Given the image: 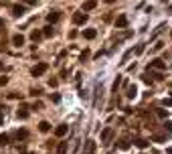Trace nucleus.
<instances>
[{
    "mask_svg": "<svg viewBox=\"0 0 172 154\" xmlns=\"http://www.w3.org/2000/svg\"><path fill=\"white\" fill-rule=\"evenodd\" d=\"M47 69H49V63H39V65H34V67H33L30 73H33V77H39V75H43Z\"/></svg>",
    "mask_w": 172,
    "mask_h": 154,
    "instance_id": "obj_1",
    "label": "nucleus"
},
{
    "mask_svg": "<svg viewBox=\"0 0 172 154\" xmlns=\"http://www.w3.org/2000/svg\"><path fill=\"white\" fill-rule=\"evenodd\" d=\"M148 69H158V71H162V69H166V63H164L162 59H154V61H150Z\"/></svg>",
    "mask_w": 172,
    "mask_h": 154,
    "instance_id": "obj_2",
    "label": "nucleus"
},
{
    "mask_svg": "<svg viewBox=\"0 0 172 154\" xmlns=\"http://www.w3.org/2000/svg\"><path fill=\"white\" fill-rule=\"evenodd\" d=\"M111 138H113V130H111V128H105V130H101V142H103V144H108Z\"/></svg>",
    "mask_w": 172,
    "mask_h": 154,
    "instance_id": "obj_3",
    "label": "nucleus"
},
{
    "mask_svg": "<svg viewBox=\"0 0 172 154\" xmlns=\"http://www.w3.org/2000/svg\"><path fill=\"white\" fill-rule=\"evenodd\" d=\"M67 132H69V126H67V124H61V126H57V128H55V136H57V138H63Z\"/></svg>",
    "mask_w": 172,
    "mask_h": 154,
    "instance_id": "obj_4",
    "label": "nucleus"
},
{
    "mask_svg": "<svg viewBox=\"0 0 172 154\" xmlns=\"http://www.w3.org/2000/svg\"><path fill=\"white\" fill-rule=\"evenodd\" d=\"M25 12H26V6H22V4H14L12 6V16H16V18L22 16Z\"/></svg>",
    "mask_w": 172,
    "mask_h": 154,
    "instance_id": "obj_5",
    "label": "nucleus"
},
{
    "mask_svg": "<svg viewBox=\"0 0 172 154\" xmlns=\"http://www.w3.org/2000/svg\"><path fill=\"white\" fill-rule=\"evenodd\" d=\"M85 20H87V14H85V12H75L73 14V22L75 24H85Z\"/></svg>",
    "mask_w": 172,
    "mask_h": 154,
    "instance_id": "obj_6",
    "label": "nucleus"
},
{
    "mask_svg": "<svg viewBox=\"0 0 172 154\" xmlns=\"http://www.w3.org/2000/svg\"><path fill=\"white\" fill-rule=\"evenodd\" d=\"M115 26H118V29H126V26H128V16L119 14L118 18H115Z\"/></svg>",
    "mask_w": 172,
    "mask_h": 154,
    "instance_id": "obj_7",
    "label": "nucleus"
},
{
    "mask_svg": "<svg viewBox=\"0 0 172 154\" xmlns=\"http://www.w3.org/2000/svg\"><path fill=\"white\" fill-rule=\"evenodd\" d=\"M12 45H14V47H22V45H25V37H22V34H14V37H12Z\"/></svg>",
    "mask_w": 172,
    "mask_h": 154,
    "instance_id": "obj_8",
    "label": "nucleus"
},
{
    "mask_svg": "<svg viewBox=\"0 0 172 154\" xmlns=\"http://www.w3.org/2000/svg\"><path fill=\"white\" fill-rule=\"evenodd\" d=\"M59 12H57V10H51L49 14H47V20H49V22H57V20H59Z\"/></svg>",
    "mask_w": 172,
    "mask_h": 154,
    "instance_id": "obj_9",
    "label": "nucleus"
},
{
    "mask_svg": "<svg viewBox=\"0 0 172 154\" xmlns=\"http://www.w3.org/2000/svg\"><path fill=\"white\" fill-rule=\"evenodd\" d=\"M83 37H85V38H89V41H93V38L97 37V30H95V29H87V30L83 33Z\"/></svg>",
    "mask_w": 172,
    "mask_h": 154,
    "instance_id": "obj_10",
    "label": "nucleus"
},
{
    "mask_svg": "<svg viewBox=\"0 0 172 154\" xmlns=\"http://www.w3.org/2000/svg\"><path fill=\"white\" fill-rule=\"evenodd\" d=\"M29 107H20L18 111H16V116H18V120H26V118H29Z\"/></svg>",
    "mask_w": 172,
    "mask_h": 154,
    "instance_id": "obj_11",
    "label": "nucleus"
},
{
    "mask_svg": "<svg viewBox=\"0 0 172 154\" xmlns=\"http://www.w3.org/2000/svg\"><path fill=\"white\" fill-rule=\"evenodd\" d=\"M95 6H97V2H95V0H85V4H83V10H93Z\"/></svg>",
    "mask_w": 172,
    "mask_h": 154,
    "instance_id": "obj_12",
    "label": "nucleus"
},
{
    "mask_svg": "<svg viewBox=\"0 0 172 154\" xmlns=\"http://www.w3.org/2000/svg\"><path fill=\"white\" fill-rule=\"evenodd\" d=\"M85 146H87V154H95V142L93 140H87Z\"/></svg>",
    "mask_w": 172,
    "mask_h": 154,
    "instance_id": "obj_13",
    "label": "nucleus"
},
{
    "mask_svg": "<svg viewBox=\"0 0 172 154\" xmlns=\"http://www.w3.org/2000/svg\"><path fill=\"white\" fill-rule=\"evenodd\" d=\"M138 95V87L136 85H130L128 87V97H136Z\"/></svg>",
    "mask_w": 172,
    "mask_h": 154,
    "instance_id": "obj_14",
    "label": "nucleus"
},
{
    "mask_svg": "<svg viewBox=\"0 0 172 154\" xmlns=\"http://www.w3.org/2000/svg\"><path fill=\"white\" fill-rule=\"evenodd\" d=\"M134 144H136L138 148H146V146H148V140H144V138H138L136 142H134Z\"/></svg>",
    "mask_w": 172,
    "mask_h": 154,
    "instance_id": "obj_15",
    "label": "nucleus"
},
{
    "mask_svg": "<svg viewBox=\"0 0 172 154\" xmlns=\"http://www.w3.org/2000/svg\"><path fill=\"white\" fill-rule=\"evenodd\" d=\"M41 37H45V34H43V33H41V30H33V33H30V38H33L34 43H37V41H39V38H41Z\"/></svg>",
    "mask_w": 172,
    "mask_h": 154,
    "instance_id": "obj_16",
    "label": "nucleus"
},
{
    "mask_svg": "<svg viewBox=\"0 0 172 154\" xmlns=\"http://www.w3.org/2000/svg\"><path fill=\"white\" fill-rule=\"evenodd\" d=\"M39 130H41V132H49V130H51V124H49V122H41V124H39Z\"/></svg>",
    "mask_w": 172,
    "mask_h": 154,
    "instance_id": "obj_17",
    "label": "nucleus"
},
{
    "mask_svg": "<svg viewBox=\"0 0 172 154\" xmlns=\"http://www.w3.org/2000/svg\"><path fill=\"white\" fill-rule=\"evenodd\" d=\"M26 136H29V132H26V130H18V132H16V138H18V140H25Z\"/></svg>",
    "mask_w": 172,
    "mask_h": 154,
    "instance_id": "obj_18",
    "label": "nucleus"
},
{
    "mask_svg": "<svg viewBox=\"0 0 172 154\" xmlns=\"http://www.w3.org/2000/svg\"><path fill=\"white\" fill-rule=\"evenodd\" d=\"M57 152H59V154H65V152H67V142H61L59 148H57Z\"/></svg>",
    "mask_w": 172,
    "mask_h": 154,
    "instance_id": "obj_19",
    "label": "nucleus"
},
{
    "mask_svg": "<svg viewBox=\"0 0 172 154\" xmlns=\"http://www.w3.org/2000/svg\"><path fill=\"white\" fill-rule=\"evenodd\" d=\"M43 34H45V37H53V26H51V24H49V26H45Z\"/></svg>",
    "mask_w": 172,
    "mask_h": 154,
    "instance_id": "obj_20",
    "label": "nucleus"
},
{
    "mask_svg": "<svg viewBox=\"0 0 172 154\" xmlns=\"http://www.w3.org/2000/svg\"><path fill=\"white\" fill-rule=\"evenodd\" d=\"M8 136H6V134H0V146H6V144H8Z\"/></svg>",
    "mask_w": 172,
    "mask_h": 154,
    "instance_id": "obj_21",
    "label": "nucleus"
},
{
    "mask_svg": "<svg viewBox=\"0 0 172 154\" xmlns=\"http://www.w3.org/2000/svg\"><path fill=\"white\" fill-rule=\"evenodd\" d=\"M8 97H10V99H22V93L14 91V93H8Z\"/></svg>",
    "mask_w": 172,
    "mask_h": 154,
    "instance_id": "obj_22",
    "label": "nucleus"
},
{
    "mask_svg": "<svg viewBox=\"0 0 172 154\" xmlns=\"http://www.w3.org/2000/svg\"><path fill=\"white\" fill-rule=\"evenodd\" d=\"M118 146H119L122 150H128V148H130V142H128V140H122V142H119Z\"/></svg>",
    "mask_w": 172,
    "mask_h": 154,
    "instance_id": "obj_23",
    "label": "nucleus"
},
{
    "mask_svg": "<svg viewBox=\"0 0 172 154\" xmlns=\"http://www.w3.org/2000/svg\"><path fill=\"white\" fill-rule=\"evenodd\" d=\"M119 83H122V79H115V81H113V85H111V91H118V87H119Z\"/></svg>",
    "mask_w": 172,
    "mask_h": 154,
    "instance_id": "obj_24",
    "label": "nucleus"
},
{
    "mask_svg": "<svg viewBox=\"0 0 172 154\" xmlns=\"http://www.w3.org/2000/svg\"><path fill=\"white\" fill-rule=\"evenodd\" d=\"M158 118H168V110H158Z\"/></svg>",
    "mask_w": 172,
    "mask_h": 154,
    "instance_id": "obj_25",
    "label": "nucleus"
},
{
    "mask_svg": "<svg viewBox=\"0 0 172 154\" xmlns=\"http://www.w3.org/2000/svg\"><path fill=\"white\" fill-rule=\"evenodd\" d=\"M51 99L57 103V101H61V95H59V93H51Z\"/></svg>",
    "mask_w": 172,
    "mask_h": 154,
    "instance_id": "obj_26",
    "label": "nucleus"
},
{
    "mask_svg": "<svg viewBox=\"0 0 172 154\" xmlns=\"http://www.w3.org/2000/svg\"><path fill=\"white\" fill-rule=\"evenodd\" d=\"M144 53V45H138L136 47V55H142Z\"/></svg>",
    "mask_w": 172,
    "mask_h": 154,
    "instance_id": "obj_27",
    "label": "nucleus"
},
{
    "mask_svg": "<svg viewBox=\"0 0 172 154\" xmlns=\"http://www.w3.org/2000/svg\"><path fill=\"white\" fill-rule=\"evenodd\" d=\"M30 93H33V95H41V93H43V89H39V87H37V89H30Z\"/></svg>",
    "mask_w": 172,
    "mask_h": 154,
    "instance_id": "obj_28",
    "label": "nucleus"
},
{
    "mask_svg": "<svg viewBox=\"0 0 172 154\" xmlns=\"http://www.w3.org/2000/svg\"><path fill=\"white\" fill-rule=\"evenodd\" d=\"M57 83H59V81H57V79H53V77L49 79V85H51V87H57Z\"/></svg>",
    "mask_w": 172,
    "mask_h": 154,
    "instance_id": "obj_29",
    "label": "nucleus"
},
{
    "mask_svg": "<svg viewBox=\"0 0 172 154\" xmlns=\"http://www.w3.org/2000/svg\"><path fill=\"white\" fill-rule=\"evenodd\" d=\"M164 128H166V130L172 134V122H166V124H164Z\"/></svg>",
    "mask_w": 172,
    "mask_h": 154,
    "instance_id": "obj_30",
    "label": "nucleus"
},
{
    "mask_svg": "<svg viewBox=\"0 0 172 154\" xmlns=\"http://www.w3.org/2000/svg\"><path fill=\"white\" fill-rule=\"evenodd\" d=\"M26 6H33V4H37V0H22Z\"/></svg>",
    "mask_w": 172,
    "mask_h": 154,
    "instance_id": "obj_31",
    "label": "nucleus"
},
{
    "mask_svg": "<svg viewBox=\"0 0 172 154\" xmlns=\"http://www.w3.org/2000/svg\"><path fill=\"white\" fill-rule=\"evenodd\" d=\"M33 110H43V103H41V101H37V103L33 106Z\"/></svg>",
    "mask_w": 172,
    "mask_h": 154,
    "instance_id": "obj_32",
    "label": "nucleus"
},
{
    "mask_svg": "<svg viewBox=\"0 0 172 154\" xmlns=\"http://www.w3.org/2000/svg\"><path fill=\"white\" fill-rule=\"evenodd\" d=\"M8 83V77H0V85H6Z\"/></svg>",
    "mask_w": 172,
    "mask_h": 154,
    "instance_id": "obj_33",
    "label": "nucleus"
},
{
    "mask_svg": "<svg viewBox=\"0 0 172 154\" xmlns=\"http://www.w3.org/2000/svg\"><path fill=\"white\" fill-rule=\"evenodd\" d=\"M162 45H164V43H162V41H158V43H156V45H154V49H156V51H158V49H162Z\"/></svg>",
    "mask_w": 172,
    "mask_h": 154,
    "instance_id": "obj_34",
    "label": "nucleus"
},
{
    "mask_svg": "<svg viewBox=\"0 0 172 154\" xmlns=\"http://www.w3.org/2000/svg\"><path fill=\"white\" fill-rule=\"evenodd\" d=\"M87 57H89L87 51H85V53H81V61H83V63H85V59H87Z\"/></svg>",
    "mask_w": 172,
    "mask_h": 154,
    "instance_id": "obj_35",
    "label": "nucleus"
},
{
    "mask_svg": "<svg viewBox=\"0 0 172 154\" xmlns=\"http://www.w3.org/2000/svg\"><path fill=\"white\" fill-rule=\"evenodd\" d=\"M166 154H172V148H168V150H166Z\"/></svg>",
    "mask_w": 172,
    "mask_h": 154,
    "instance_id": "obj_36",
    "label": "nucleus"
},
{
    "mask_svg": "<svg viewBox=\"0 0 172 154\" xmlns=\"http://www.w3.org/2000/svg\"><path fill=\"white\" fill-rule=\"evenodd\" d=\"M2 24H4V20H2V18H0V26H2Z\"/></svg>",
    "mask_w": 172,
    "mask_h": 154,
    "instance_id": "obj_37",
    "label": "nucleus"
},
{
    "mask_svg": "<svg viewBox=\"0 0 172 154\" xmlns=\"http://www.w3.org/2000/svg\"><path fill=\"white\" fill-rule=\"evenodd\" d=\"M0 122H2V118H0Z\"/></svg>",
    "mask_w": 172,
    "mask_h": 154,
    "instance_id": "obj_38",
    "label": "nucleus"
}]
</instances>
